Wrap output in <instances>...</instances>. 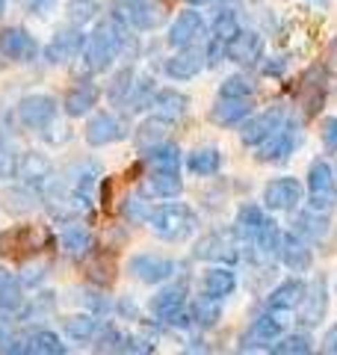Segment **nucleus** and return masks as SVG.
I'll return each mask as SVG.
<instances>
[{"label":"nucleus","mask_w":337,"mask_h":355,"mask_svg":"<svg viewBox=\"0 0 337 355\" xmlns=\"http://www.w3.org/2000/svg\"><path fill=\"white\" fill-rule=\"evenodd\" d=\"M121 48H125V27H121V21L119 18L98 21V27L89 33L83 44V60L89 65V71H107Z\"/></svg>","instance_id":"obj_1"},{"label":"nucleus","mask_w":337,"mask_h":355,"mask_svg":"<svg viewBox=\"0 0 337 355\" xmlns=\"http://www.w3.org/2000/svg\"><path fill=\"white\" fill-rule=\"evenodd\" d=\"M148 225L160 240L181 243L198 228V216L193 214V207H187V205H160L151 210Z\"/></svg>","instance_id":"obj_2"},{"label":"nucleus","mask_w":337,"mask_h":355,"mask_svg":"<svg viewBox=\"0 0 337 355\" xmlns=\"http://www.w3.org/2000/svg\"><path fill=\"white\" fill-rule=\"evenodd\" d=\"M308 205L320 214H331L337 207V181L334 169L325 160H313L308 169Z\"/></svg>","instance_id":"obj_3"},{"label":"nucleus","mask_w":337,"mask_h":355,"mask_svg":"<svg viewBox=\"0 0 337 355\" xmlns=\"http://www.w3.org/2000/svg\"><path fill=\"white\" fill-rule=\"evenodd\" d=\"M290 323V311H278V308H266L261 317L252 323V331L243 338L240 349H254V347H266L284 335V326Z\"/></svg>","instance_id":"obj_4"},{"label":"nucleus","mask_w":337,"mask_h":355,"mask_svg":"<svg viewBox=\"0 0 337 355\" xmlns=\"http://www.w3.org/2000/svg\"><path fill=\"white\" fill-rule=\"evenodd\" d=\"M222 53L231 62L252 65V62L261 60V53H263V36L261 33H254V30H237L228 42L222 44Z\"/></svg>","instance_id":"obj_5"},{"label":"nucleus","mask_w":337,"mask_h":355,"mask_svg":"<svg viewBox=\"0 0 337 355\" xmlns=\"http://www.w3.org/2000/svg\"><path fill=\"white\" fill-rule=\"evenodd\" d=\"M128 270H130V275H137L145 284H160L166 279H172L178 266L172 258H163V254H133Z\"/></svg>","instance_id":"obj_6"},{"label":"nucleus","mask_w":337,"mask_h":355,"mask_svg":"<svg viewBox=\"0 0 337 355\" xmlns=\"http://www.w3.org/2000/svg\"><path fill=\"white\" fill-rule=\"evenodd\" d=\"M53 116H56V98H51V95H27V98H21V104H18V119L24 128L42 130L51 125Z\"/></svg>","instance_id":"obj_7"},{"label":"nucleus","mask_w":337,"mask_h":355,"mask_svg":"<svg viewBox=\"0 0 337 355\" xmlns=\"http://www.w3.org/2000/svg\"><path fill=\"white\" fill-rule=\"evenodd\" d=\"M205 18H201L198 12H181L175 21H172V27H168V44L172 48H196V44L205 39Z\"/></svg>","instance_id":"obj_8"},{"label":"nucleus","mask_w":337,"mask_h":355,"mask_svg":"<svg viewBox=\"0 0 337 355\" xmlns=\"http://www.w3.org/2000/svg\"><path fill=\"white\" fill-rule=\"evenodd\" d=\"M196 258L213 261V263H234L237 261V243H234L231 234H225V231H213V234H205L198 240Z\"/></svg>","instance_id":"obj_9"},{"label":"nucleus","mask_w":337,"mask_h":355,"mask_svg":"<svg viewBox=\"0 0 337 355\" xmlns=\"http://www.w3.org/2000/svg\"><path fill=\"white\" fill-rule=\"evenodd\" d=\"M284 121H287L284 110L273 107V110H266V113H257V116H252L249 121H245L243 130H240V139L245 142V146H261V142L273 137Z\"/></svg>","instance_id":"obj_10"},{"label":"nucleus","mask_w":337,"mask_h":355,"mask_svg":"<svg viewBox=\"0 0 337 355\" xmlns=\"http://www.w3.org/2000/svg\"><path fill=\"white\" fill-rule=\"evenodd\" d=\"M263 202L269 210H296L302 202V184L296 178H275L266 184Z\"/></svg>","instance_id":"obj_11"},{"label":"nucleus","mask_w":337,"mask_h":355,"mask_svg":"<svg viewBox=\"0 0 337 355\" xmlns=\"http://www.w3.org/2000/svg\"><path fill=\"white\" fill-rule=\"evenodd\" d=\"M0 53L18 62H30L39 53V44L24 27H6L0 33Z\"/></svg>","instance_id":"obj_12"},{"label":"nucleus","mask_w":337,"mask_h":355,"mask_svg":"<svg viewBox=\"0 0 337 355\" xmlns=\"http://www.w3.org/2000/svg\"><path fill=\"white\" fill-rule=\"evenodd\" d=\"M125 125L112 116V113H98L89 119V125H86V142L89 146H112V142H119V139H125Z\"/></svg>","instance_id":"obj_13"},{"label":"nucleus","mask_w":337,"mask_h":355,"mask_svg":"<svg viewBox=\"0 0 337 355\" xmlns=\"http://www.w3.org/2000/svg\"><path fill=\"white\" fill-rule=\"evenodd\" d=\"M299 323L302 326H317L320 320L325 317V308H329V287H325L322 279L313 282L305 296H302V302H299Z\"/></svg>","instance_id":"obj_14"},{"label":"nucleus","mask_w":337,"mask_h":355,"mask_svg":"<svg viewBox=\"0 0 337 355\" xmlns=\"http://www.w3.org/2000/svg\"><path fill=\"white\" fill-rule=\"evenodd\" d=\"M205 69V51L201 48H181L172 60H166V74L172 80H193Z\"/></svg>","instance_id":"obj_15"},{"label":"nucleus","mask_w":337,"mask_h":355,"mask_svg":"<svg viewBox=\"0 0 337 355\" xmlns=\"http://www.w3.org/2000/svg\"><path fill=\"white\" fill-rule=\"evenodd\" d=\"M293 148H296V133L284 121L273 137L261 142V154H257V157H261L263 163H281V160H287L290 154H293Z\"/></svg>","instance_id":"obj_16"},{"label":"nucleus","mask_w":337,"mask_h":355,"mask_svg":"<svg viewBox=\"0 0 337 355\" xmlns=\"http://www.w3.org/2000/svg\"><path fill=\"white\" fill-rule=\"evenodd\" d=\"M281 261H284L290 270L293 272H305V270H311V261H313V252H311V246H308V240L302 237V234H284L281 237Z\"/></svg>","instance_id":"obj_17"},{"label":"nucleus","mask_w":337,"mask_h":355,"mask_svg":"<svg viewBox=\"0 0 337 355\" xmlns=\"http://www.w3.org/2000/svg\"><path fill=\"white\" fill-rule=\"evenodd\" d=\"M83 44H86V36H83V30H62V33H56L53 42L44 48V53H48V60L51 62H69L74 60L77 53L83 51Z\"/></svg>","instance_id":"obj_18"},{"label":"nucleus","mask_w":337,"mask_h":355,"mask_svg":"<svg viewBox=\"0 0 337 355\" xmlns=\"http://www.w3.org/2000/svg\"><path fill=\"white\" fill-rule=\"evenodd\" d=\"M98 98H101V92H98L95 83H77V86H71L69 92H65L62 110H65V113H69L71 119H80V116H86L89 110L98 104Z\"/></svg>","instance_id":"obj_19"},{"label":"nucleus","mask_w":337,"mask_h":355,"mask_svg":"<svg viewBox=\"0 0 337 355\" xmlns=\"http://www.w3.org/2000/svg\"><path fill=\"white\" fill-rule=\"evenodd\" d=\"M181 190H184L181 172L151 169L148 178H145V184H142V193L145 196H157V198H175V196H181Z\"/></svg>","instance_id":"obj_20"},{"label":"nucleus","mask_w":337,"mask_h":355,"mask_svg":"<svg viewBox=\"0 0 337 355\" xmlns=\"http://www.w3.org/2000/svg\"><path fill=\"white\" fill-rule=\"evenodd\" d=\"M60 243H62V252L69 254V258H74V261L89 258V254H92V249H95L92 231L83 228V225H69V228H62Z\"/></svg>","instance_id":"obj_21"},{"label":"nucleus","mask_w":337,"mask_h":355,"mask_svg":"<svg viewBox=\"0 0 337 355\" xmlns=\"http://www.w3.org/2000/svg\"><path fill=\"white\" fill-rule=\"evenodd\" d=\"M189 107V98L184 92H178V89H160V92H154V101H151V110L154 116H160L166 121H178Z\"/></svg>","instance_id":"obj_22"},{"label":"nucleus","mask_w":337,"mask_h":355,"mask_svg":"<svg viewBox=\"0 0 337 355\" xmlns=\"http://www.w3.org/2000/svg\"><path fill=\"white\" fill-rule=\"evenodd\" d=\"M184 305H187V284L163 287V291L151 299V311H154V317L166 320V323L178 314V311H184Z\"/></svg>","instance_id":"obj_23"},{"label":"nucleus","mask_w":337,"mask_h":355,"mask_svg":"<svg viewBox=\"0 0 337 355\" xmlns=\"http://www.w3.org/2000/svg\"><path fill=\"white\" fill-rule=\"evenodd\" d=\"M234 287H237V275H234L231 266H213V270L205 272V279H201V293L205 296H213V299H225L234 293Z\"/></svg>","instance_id":"obj_24"},{"label":"nucleus","mask_w":337,"mask_h":355,"mask_svg":"<svg viewBox=\"0 0 337 355\" xmlns=\"http://www.w3.org/2000/svg\"><path fill=\"white\" fill-rule=\"evenodd\" d=\"M142 160L148 169H163V172H181V148L172 142H157V146L142 151Z\"/></svg>","instance_id":"obj_25"},{"label":"nucleus","mask_w":337,"mask_h":355,"mask_svg":"<svg viewBox=\"0 0 337 355\" xmlns=\"http://www.w3.org/2000/svg\"><path fill=\"white\" fill-rule=\"evenodd\" d=\"M308 291V284L302 282V279H287V282H281L273 293H269V308H278V311H293L299 308L302 302V296H305Z\"/></svg>","instance_id":"obj_26"},{"label":"nucleus","mask_w":337,"mask_h":355,"mask_svg":"<svg viewBox=\"0 0 337 355\" xmlns=\"http://www.w3.org/2000/svg\"><path fill=\"white\" fill-rule=\"evenodd\" d=\"M249 113H252L249 98H222L219 95V104L213 107L210 119L216 121V125H237V121H243Z\"/></svg>","instance_id":"obj_27"},{"label":"nucleus","mask_w":337,"mask_h":355,"mask_svg":"<svg viewBox=\"0 0 337 355\" xmlns=\"http://www.w3.org/2000/svg\"><path fill=\"white\" fill-rule=\"evenodd\" d=\"M263 225H266V214L257 205H243L237 210V222H234V231H237V237L254 243V237L261 234Z\"/></svg>","instance_id":"obj_28"},{"label":"nucleus","mask_w":337,"mask_h":355,"mask_svg":"<svg viewBox=\"0 0 337 355\" xmlns=\"http://www.w3.org/2000/svg\"><path fill=\"white\" fill-rule=\"evenodd\" d=\"M21 308H24V287H21V282L12 272L0 266V311L15 314Z\"/></svg>","instance_id":"obj_29"},{"label":"nucleus","mask_w":337,"mask_h":355,"mask_svg":"<svg viewBox=\"0 0 337 355\" xmlns=\"http://www.w3.org/2000/svg\"><path fill=\"white\" fill-rule=\"evenodd\" d=\"M18 175L24 178L30 187L42 190V187L51 181V163L44 160V157H39V154H24L21 163H18Z\"/></svg>","instance_id":"obj_30"},{"label":"nucleus","mask_w":337,"mask_h":355,"mask_svg":"<svg viewBox=\"0 0 337 355\" xmlns=\"http://www.w3.org/2000/svg\"><path fill=\"white\" fill-rule=\"evenodd\" d=\"M24 352H36V355H62L65 343L60 340V335H53L48 329H36L24 338Z\"/></svg>","instance_id":"obj_31"},{"label":"nucleus","mask_w":337,"mask_h":355,"mask_svg":"<svg viewBox=\"0 0 337 355\" xmlns=\"http://www.w3.org/2000/svg\"><path fill=\"white\" fill-rule=\"evenodd\" d=\"M296 234L302 237H311V240H322L329 234V214H320V210H305V214H299L296 219Z\"/></svg>","instance_id":"obj_32"},{"label":"nucleus","mask_w":337,"mask_h":355,"mask_svg":"<svg viewBox=\"0 0 337 355\" xmlns=\"http://www.w3.org/2000/svg\"><path fill=\"white\" fill-rule=\"evenodd\" d=\"M219 314H222V299L198 296V302L193 305V326H198V329H213V326L219 323Z\"/></svg>","instance_id":"obj_33"},{"label":"nucleus","mask_w":337,"mask_h":355,"mask_svg":"<svg viewBox=\"0 0 337 355\" xmlns=\"http://www.w3.org/2000/svg\"><path fill=\"white\" fill-rule=\"evenodd\" d=\"M98 331H101V323L92 314H77V317L65 320V335H69L71 340H77V343H89Z\"/></svg>","instance_id":"obj_34"},{"label":"nucleus","mask_w":337,"mask_h":355,"mask_svg":"<svg viewBox=\"0 0 337 355\" xmlns=\"http://www.w3.org/2000/svg\"><path fill=\"white\" fill-rule=\"evenodd\" d=\"M151 101H154V80H151V77H139L137 83H130L128 98H125V104H128L130 113H139V110L151 107Z\"/></svg>","instance_id":"obj_35"},{"label":"nucleus","mask_w":337,"mask_h":355,"mask_svg":"<svg viewBox=\"0 0 337 355\" xmlns=\"http://www.w3.org/2000/svg\"><path fill=\"white\" fill-rule=\"evenodd\" d=\"M313 347H311V338L305 331H296V335H281L278 340L269 343V352L275 355H308Z\"/></svg>","instance_id":"obj_36"},{"label":"nucleus","mask_w":337,"mask_h":355,"mask_svg":"<svg viewBox=\"0 0 337 355\" xmlns=\"http://www.w3.org/2000/svg\"><path fill=\"white\" fill-rule=\"evenodd\" d=\"M219 166H222L219 148H196L193 154H189V169H193L196 175H201V178L216 175Z\"/></svg>","instance_id":"obj_37"},{"label":"nucleus","mask_w":337,"mask_h":355,"mask_svg":"<svg viewBox=\"0 0 337 355\" xmlns=\"http://www.w3.org/2000/svg\"><path fill=\"white\" fill-rule=\"evenodd\" d=\"M168 125H172V121H166V119H160V116L148 119V121H145V125L137 130V146L145 151V148L157 146V142H163V137L168 133Z\"/></svg>","instance_id":"obj_38"},{"label":"nucleus","mask_w":337,"mask_h":355,"mask_svg":"<svg viewBox=\"0 0 337 355\" xmlns=\"http://www.w3.org/2000/svg\"><path fill=\"white\" fill-rule=\"evenodd\" d=\"M121 216H125L128 222H148L151 205H148V198H145V193L128 196L125 202H121Z\"/></svg>","instance_id":"obj_39"},{"label":"nucleus","mask_w":337,"mask_h":355,"mask_svg":"<svg viewBox=\"0 0 337 355\" xmlns=\"http://www.w3.org/2000/svg\"><path fill=\"white\" fill-rule=\"evenodd\" d=\"M281 237H284V234H281V228L275 225L273 219H266V225L261 228V234L254 237V246L261 249L263 254H269V258H275V254L281 252Z\"/></svg>","instance_id":"obj_40"},{"label":"nucleus","mask_w":337,"mask_h":355,"mask_svg":"<svg viewBox=\"0 0 337 355\" xmlns=\"http://www.w3.org/2000/svg\"><path fill=\"white\" fill-rule=\"evenodd\" d=\"M252 92H254V83L249 80V77H243V74L225 77V83L219 86L222 98H252Z\"/></svg>","instance_id":"obj_41"},{"label":"nucleus","mask_w":337,"mask_h":355,"mask_svg":"<svg viewBox=\"0 0 337 355\" xmlns=\"http://www.w3.org/2000/svg\"><path fill=\"white\" fill-rule=\"evenodd\" d=\"M237 30H240V27H237V18H234V12H222V15L216 18V24H213V42L225 44Z\"/></svg>","instance_id":"obj_42"},{"label":"nucleus","mask_w":337,"mask_h":355,"mask_svg":"<svg viewBox=\"0 0 337 355\" xmlns=\"http://www.w3.org/2000/svg\"><path fill=\"white\" fill-rule=\"evenodd\" d=\"M322 142L329 151H337V116H329L322 121Z\"/></svg>","instance_id":"obj_43"},{"label":"nucleus","mask_w":337,"mask_h":355,"mask_svg":"<svg viewBox=\"0 0 337 355\" xmlns=\"http://www.w3.org/2000/svg\"><path fill=\"white\" fill-rule=\"evenodd\" d=\"M322 352H331V355H337V323L325 331L322 335Z\"/></svg>","instance_id":"obj_44"},{"label":"nucleus","mask_w":337,"mask_h":355,"mask_svg":"<svg viewBox=\"0 0 337 355\" xmlns=\"http://www.w3.org/2000/svg\"><path fill=\"white\" fill-rule=\"evenodd\" d=\"M24 6L30 9L33 15H36V12L42 15V12H48V9H53V6H56V0H24Z\"/></svg>","instance_id":"obj_45"},{"label":"nucleus","mask_w":337,"mask_h":355,"mask_svg":"<svg viewBox=\"0 0 337 355\" xmlns=\"http://www.w3.org/2000/svg\"><path fill=\"white\" fill-rule=\"evenodd\" d=\"M189 6H201V3H210V0H187Z\"/></svg>","instance_id":"obj_46"},{"label":"nucleus","mask_w":337,"mask_h":355,"mask_svg":"<svg viewBox=\"0 0 337 355\" xmlns=\"http://www.w3.org/2000/svg\"><path fill=\"white\" fill-rule=\"evenodd\" d=\"M119 3H145V0H119Z\"/></svg>","instance_id":"obj_47"},{"label":"nucleus","mask_w":337,"mask_h":355,"mask_svg":"<svg viewBox=\"0 0 337 355\" xmlns=\"http://www.w3.org/2000/svg\"><path fill=\"white\" fill-rule=\"evenodd\" d=\"M0 15H3V0H0Z\"/></svg>","instance_id":"obj_48"}]
</instances>
